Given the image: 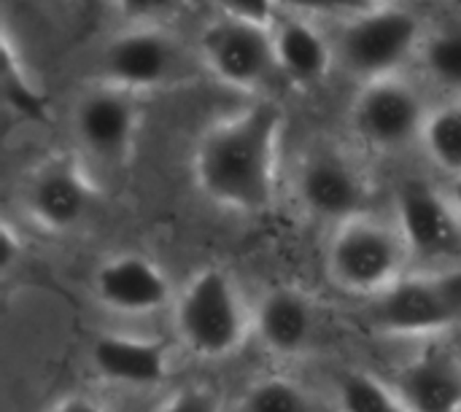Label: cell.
Returning a JSON list of instances; mask_svg holds the SVG:
<instances>
[{"mask_svg": "<svg viewBox=\"0 0 461 412\" xmlns=\"http://www.w3.org/2000/svg\"><path fill=\"white\" fill-rule=\"evenodd\" d=\"M424 35L427 24L413 8L402 3L370 5L340 22V35L332 43L335 62L359 84L397 76L419 57Z\"/></svg>", "mask_w": 461, "mask_h": 412, "instance_id": "cell-5", "label": "cell"}, {"mask_svg": "<svg viewBox=\"0 0 461 412\" xmlns=\"http://www.w3.org/2000/svg\"><path fill=\"white\" fill-rule=\"evenodd\" d=\"M35 262L30 259L22 237L14 232V227L5 224V219L0 216V291H11L16 283H38V286H51L57 289L54 283L43 281V278H35Z\"/></svg>", "mask_w": 461, "mask_h": 412, "instance_id": "cell-23", "label": "cell"}, {"mask_svg": "<svg viewBox=\"0 0 461 412\" xmlns=\"http://www.w3.org/2000/svg\"><path fill=\"white\" fill-rule=\"evenodd\" d=\"M408 412H461V354L443 337L419 348L384 375Z\"/></svg>", "mask_w": 461, "mask_h": 412, "instance_id": "cell-14", "label": "cell"}, {"mask_svg": "<svg viewBox=\"0 0 461 412\" xmlns=\"http://www.w3.org/2000/svg\"><path fill=\"white\" fill-rule=\"evenodd\" d=\"M294 192L300 205L327 224L370 210V184L354 157L338 146H316L300 159Z\"/></svg>", "mask_w": 461, "mask_h": 412, "instance_id": "cell-12", "label": "cell"}, {"mask_svg": "<svg viewBox=\"0 0 461 412\" xmlns=\"http://www.w3.org/2000/svg\"><path fill=\"white\" fill-rule=\"evenodd\" d=\"M324 267L332 286L365 302L413 270V262L394 216L365 210L332 224Z\"/></svg>", "mask_w": 461, "mask_h": 412, "instance_id": "cell-3", "label": "cell"}, {"mask_svg": "<svg viewBox=\"0 0 461 412\" xmlns=\"http://www.w3.org/2000/svg\"><path fill=\"white\" fill-rule=\"evenodd\" d=\"M443 189H446V197H448L451 208L456 210V216H459V221H461V175H456V178H448V184H446Z\"/></svg>", "mask_w": 461, "mask_h": 412, "instance_id": "cell-29", "label": "cell"}, {"mask_svg": "<svg viewBox=\"0 0 461 412\" xmlns=\"http://www.w3.org/2000/svg\"><path fill=\"white\" fill-rule=\"evenodd\" d=\"M416 59L440 89L461 97V22L427 30Z\"/></svg>", "mask_w": 461, "mask_h": 412, "instance_id": "cell-22", "label": "cell"}, {"mask_svg": "<svg viewBox=\"0 0 461 412\" xmlns=\"http://www.w3.org/2000/svg\"><path fill=\"white\" fill-rule=\"evenodd\" d=\"M43 412H108V408L89 397V394H81V391H73V394H62L57 397L49 408Z\"/></svg>", "mask_w": 461, "mask_h": 412, "instance_id": "cell-28", "label": "cell"}, {"mask_svg": "<svg viewBox=\"0 0 461 412\" xmlns=\"http://www.w3.org/2000/svg\"><path fill=\"white\" fill-rule=\"evenodd\" d=\"M100 202V184L78 154H51L41 159L22 186L24 213L49 235L78 232L92 221Z\"/></svg>", "mask_w": 461, "mask_h": 412, "instance_id": "cell-7", "label": "cell"}, {"mask_svg": "<svg viewBox=\"0 0 461 412\" xmlns=\"http://www.w3.org/2000/svg\"><path fill=\"white\" fill-rule=\"evenodd\" d=\"M332 405L335 412H408L389 381L367 370L340 372Z\"/></svg>", "mask_w": 461, "mask_h": 412, "instance_id": "cell-21", "label": "cell"}, {"mask_svg": "<svg viewBox=\"0 0 461 412\" xmlns=\"http://www.w3.org/2000/svg\"><path fill=\"white\" fill-rule=\"evenodd\" d=\"M365 8H370L367 0H281L284 13H297V16H308V19L332 16V19L343 22Z\"/></svg>", "mask_w": 461, "mask_h": 412, "instance_id": "cell-25", "label": "cell"}, {"mask_svg": "<svg viewBox=\"0 0 461 412\" xmlns=\"http://www.w3.org/2000/svg\"><path fill=\"white\" fill-rule=\"evenodd\" d=\"M270 35L278 76L297 86H316L330 76L335 65V46L316 19L281 11L270 24Z\"/></svg>", "mask_w": 461, "mask_h": 412, "instance_id": "cell-17", "label": "cell"}, {"mask_svg": "<svg viewBox=\"0 0 461 412\" xmlns=\"http://www.w3.org/2000/svg\"><path fill=\"white\" fill-rule=\"evenodd\" d=\"M238 412H324L319 397L289 375L254 378L240 394Z\"/></svg>", "mask_w": 461, "mask_h": 412, "instance_id": "cell-19", "label": "cell"}, {"mask_svg": "<svg viewBox=\"0 0 461 412\" xmlns=\"http://www.w3.org/2000/svg\"><path fill=\"white\" fill-rule=\"evenodd\" d=\"M0 111L30 124H43V127L51 124L49 100L24 73L3 27H0Z\"/></svg>", "mask_w": 461, "mask_h": 412, "instance_id": "cell-18", "label": "cell"}, {"mask_svg": "<svg viewBox=\"0 0 461 412\" xmlns=\"http://www.w3.org/2000/svg\"><path fill=\"white\" fill-rule=\"evenodd\" d=\"M197 57L208 73L240 92H259L278 76L270 27L227 13L205 24Z\"/></svg>", "mask_w": 461, "mask_h": 412, "instance_id": "cell-11", "label": "cell"}, {"mask_svg": "<svg viewBox=\"0 0 461 412\" xmlns=\"http://www.w3.org/2000/svg\"><path fill=\"white\" fill-rule=\"evenodd\" d=\"M200 57L162 24H135L113 35L97 59V81L122 86L132 94L173 89L197 78Z\"/></svg>", "mask_w": 461, "mask_h": 412, "instance_id": "cell-6", "label": "cell"}, {"mask_svg": "<svg viewBox=\"0 0 461 412\" xmlns=\"http://www.w3.org/2000/svg\"><path fill=\"white\" fill-rule=\"evenodd\" d=\"M113 8L130 27L162 24L178 8V0H113Z\"/></svg>", "mask_w": 461, "mask_h": 412, "instance_id": "cell-26", "label": "cell"}, {"mask_svg": "<svg viewBox=\"0 0 461 412\" xmlns=\"http://www.w3.org/2000/svg\"><path fill=\"white\" fill-rule=\"evenodd\" d=\"M89 367L111 386L154 391L173 375V351L162 337L103 332L89 343Z\"/></svg>", "mask_w": 461, "mask_h": 412, "instance_id": "cell-16", "label": "cell"}, {"mask_svg": "<svg viewBox=\"0 0 461 412\" xmlns=\"http://www.w3.org/2000/svg\"><path fill=\"white\" fill-rule=\"evenodd\" d=\"M367 324L392 340H432L461 327V262L438 270H408L365 300Z\"/></svg>", "mask_w": 461, "mask_h": 412, "instance_id": "cell-4", "label": "cell"}, {"mask_svg": "<svg viewBox=\"0 0 461 412\" xmlns=\"http://www.w3.org/2000/svg\"><path fill=\"white\" fill-rule=\"evenodd\" d=\"M394 221L411 251L413 270H438L461 262V221L446 189L427 178H405L397 186Z\"/></svg>", "mask_w": 461, "mask_h": 412, "instance_id": "cell-9", "label": "cell"}, {"mask_svg": "<svg viewBox=\"0 0 461 412\" xmlns=\"http://www.w3.org/2000/svg\"><path fill=\"white\" fill-rule=\"evenodd\" d=\"M92 297L116 316L143 318L170 308L176 291L159 262L140 251H119L97 264Z\"/></svg>", "mask_w": 461, "mask_h": 412, "instance_id": "cell-13", "label": "cell"}, {"mask_svg": "<svg viewBox=\"0 0 461 412\" xmlns=\"http://www.w3.org/2000/svg\"><path fill=\"white\" fill-rule=\"evenodd\" d=\"M319 332V305L297 286H273L251 305V337L281 362L305 359L316 348Z\"/></svg>", "mask_w": 461, "mask_h": 412, "instance_id": "cell-15", "label": "cell"}, {"mask_svg": "<svg viewBox=\"0 0 461 412\" xmlns=\"http://www.w3.org/2000/svg\"><path fill=\"white\" fill-rule=\"evenodd\" d=\"M284 113L270 100H257L213 121L194 146L192 175L197 189L219 208L265 213L278 194Z\"/></svg>", "mask_w": 461, "mask_h": 412, "instance_id": "cell-1", "label": "cell"}, {"mask_svg": "<svg viewBox=\"0 0 461 412\" xmlns=\"http://www.w3.org/2000/svg\"><path fill=\"white\" fill-rule=\"evenodd\" d=\"M151 412H224V397L208 383H184Z\"/></svg>", "mask_w": 461, "mask_h": 412, "instance_id": "cell-24", "label": "cell"}, {"mask_svg": "<svg viewBox=\"0 0 461 412\" xmlns=\"http://www.w3.org/2000/svg\"><path fill=\"white\" fill-rule=\"evenodd\" d=\"M170 308L178 343L203 362L232 359L251 340V305L224 267H200Z\"/></svg>", "mask_w": 461, "mask_h": 412, "instance_id": "cell-2", "label": "cell"}, {"mask_svg": "<svg viewBox=\"0 0 461 412\" xmlns=\"http://www.w3.org/2000/svg\"><path fill=\"white\" fill-rule=\"evenodd\" d=\"M227 16L270 27L281 13V0H216Z\"/></svg>", "mask_w": 461, "mask_h": 412, "instance_id": "cell-27", "label": "cell"}, {"mask_svg": "<svg viewBox=\"0 0 461 412\" xmlns=\"http://www.w3.org/2000/svg\"><path fill=\"white\" fill-rule=\"evenodd\" d=\"M429 105L424 92L405 76L362 81L351 105L354 135L381 154H397L419 143Z\"/></svg>", "mask_w": 461, "mask_h": 412, "instance_id": "cell-8", "label": "cell"}, {"mask_svg": "<svg viewBox=\"0 0 461 412\" xmlns=\"http://www.w3.org/2000/svg\"><path fill=\"white\" fill-rule=\"evenodd\" d=\"M140 127L138 94L95 81L73 108V135L78 140V157L86 165L119 170L132 159L135 138Z\"/></svg>", "mask_w": 461, "mask_h": 412, "instance_id": "cell-10", "label": "cell"}, {"mask_svg": "<svg viewBox=\"0 0 461 412\" xmlns=\"http://www.w3.org/2000/svg\"><path fill=\"white\" fill-rule=\"evenodd\" d=\"M370 5H389V3H402V0H367Z\"/></svg>", "mask_w": 461, "mask_h": 412, "instance_id": "cell-30", "label": "cell"}, {"mask_svg": "<svg viewBox=\"0 0 461 412\" xmlns=\"http://www.w3.org/2000/svg\"><path fill=\"white\" fill-rule=\"evenodd\" d=\"M419 146L446 178L461 175V97L429 108Z\"/></svg>", "mask_w": 461, "mask_h": 412, "instance_id": "cell-20", "label": "cell"}]
</instances>
